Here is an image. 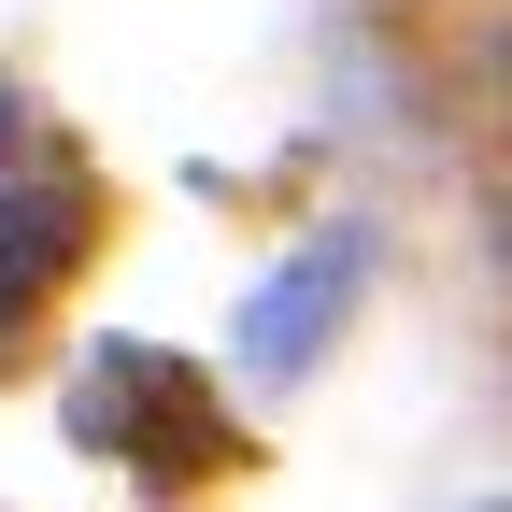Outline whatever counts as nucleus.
Wrapping results in <instances>:
<instances>
[{
    "label": "nucleus",
    "mask_w": 512,
    "mask_h": 512,
    "mask_svg": "<svg viewBox=\"0 0 512 512\" xmlns=\"http://www.w3.org/2000/svg\"><path fill=\"white\" fill-rule=\"evenodd\" d=\"M57 256H72V214H15L0 200V313H29V285L57 271Z\"/></svg>",
    "instance_id": "obj_2"
},
{
    "label": "nucleus",
    "mask_w": 512,
    "mask_h": 512,
    "mask_svg": "<svg viewBox=\"0 0 512 512\" xmlns=\"http://www.w3.org/2000/svg\"><path fill=\"white\" fill-rule=\"evenodd\" d=\"M342 285H356V242H313L299 256V271L271 285V299H256V328H242V370L256 384H285L313 342H328V313H342Z\"/></svg>",
    "instance_id": "obj_1"
}]
</instances>
